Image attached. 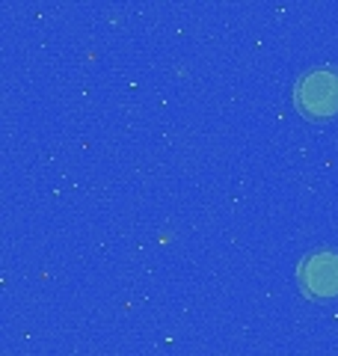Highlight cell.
<instances>
[{
    "instance_id": "cell-1",
    "label": "cell",
    "mask_w": 338,
    "mask_h": 356,
    "mask_svg": "<svg viewBox=\"0 0 338 356\" xmlns=\"http://www.w3.org/2000/svg\"><path fill=\"white\" fill-rule=\"evenodd\" d=\"M294 102L312 119H330L338 113V69L318 65L306 72L294 86Z\"/></svg>"
},
{
    "instance_id": "cell-2",
    "label": "cell",
    "mask_w": 338,
    "mask_h": 356,
    "mask_svg": "<svg viewBox=\"0 0 338 356\" xmlns=\"http://www.w3.org/2000/svg\"><path fill=\"white\" fill-rule=\"evenodd\" d=\"M300 288L309 297H338V252L332 250H314L303 259L297 270Z\"/></svg>"
}]
</instances>
